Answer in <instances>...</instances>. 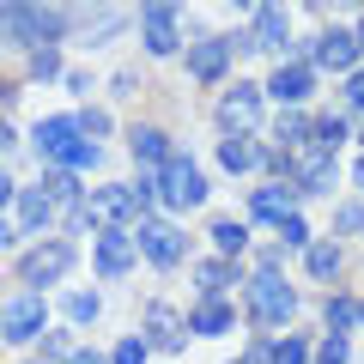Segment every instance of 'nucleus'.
<instances>
[{"mask_svg":"<svg viewBox=\"0 0 364 364\" xmlns=\"http://www.w3.org/2000/svg\"><path fill=\"white\" fill-rule=\"evenodd\" d=\"M0 310H6V304H0Z\"/></svg>","mask_w":364,"mask_h":364,"instance_id":"51","label":"nucleus"},{"mask_svg":"<svg viewBox=\"0 0 364 364\" xmlns=\"http://www.w3.org/2000/svg\"><path fill=\"white\" fill-rule=\"evenodd\" d=\"M352 37H358V55H364V18H358V25H352Z\"/></svg>","mask_w":364,"mask_h":364,"instance_id":"48","label":"nucleus"},{"mask_svg":"<svg viewBox=\"0 0 364 364\" xmlns=\"http://www.w3.org/2000/svg\"><path fill=\"white\" fill-rule=\"evenodd\" d=\"M358 322H364V298H358Z\"/></svg>","mask_w":364,"mask_h":364,"instance_id":"49","label":"nucleus"},{"mask_svg":"<svg viewBox=\"0 0 364 364\" xmlns=\"http://www.w3.org/2000/svg\"><path fill=\"white\" fill-rule=\"evenodd\" d=\"M0 37L18 43V49H37L31 43V6H0Z\"/></svg>","mask_w":364,"mask_h":364,"instance_id":"25","label":"nucleus"},{"mask_svg":"<svg viewBox=\"0 0 364 364\" xmlns=\"http://www.w3.org/2000/svg\"><path fill=\"white\" fill-rule=\"evenodd\" d=\"M67 364H109V358H104V352H73Z\"/></svg>","mask_w":364,"mask_h":364,"instance_id":"45","label":"nucleus"},{"mask_svg":"<svg viewBox=\"0 0 364 364\" xmlns=\"http://www.w3.org/2000/svg\"><path fill=\"white\" fill-rule=\"evenodd\" d=\"M134 213H140V207H134L128 188H122V182H104V188H91V195H85V207L73 213V225H79V231H97V237H104V231H128Z\"/></svg>","mask_w":364,"mask_h":364,"instance_id":"1","label":"nucleus"},{"mask_svg":"<svg viewBox=\"0 0 364 364\" xmlns=\"http://www.w3.org/2000/svg\"><path fill=\"white\" fill-rule=\"evenodd\" d=\"M43 352H49V358H73V352H67V334H61V328H49V334H43Z\"/></svg>","mask_w":364,"mask_h":364,"instance_id":"39","label":"nucleus"},{"mask_svg":"<svg viewBox=\"0 0 364 364\" xmlns=\"http://www.w3.org/2000/svg\"><path fill=\"white\" fill-rule=\"evenodd\" d=\"M310 140L322 146V152H334V146L346 140V116H322V122H310Z\"/></svg>","mask_w":364,"mask_h":364,"instance_id":"31","label":"nucleus"},{"mask_svg":"<svg viewBox=\"0 0 364 364\" xmlns=\"http://www.w3.org/2000/svg\"><path fill=\"white\" fill-rule=\"evenodd\" d=\"M188 328H195V334H207V340L231 334V328H237V310H231V298H200L195 310H188Z\"/></svg>","mask_w":364,"mask_h":364,"instance_id":"16","label":"nucleus"},{"mask_svg":"<svg viewBox=\"0 0 364 364\" xmlns=\"http://www.w3.org/2000/svg\"><path fill=\"white\" fill-rule=\"evenodd\" d=\"M273 231H279V249H310V243H316V237H310V225H304L298 213H286V219L273 225Z\"/></svg>","mask_w":364,"mask_h":364,"instance_id":"29","label":"nucleus"},{"mask_svg":"<svg viewBox=\"0 0 364 364\" xmlns=\"http://www.w3.org/2000/svg\"><path fill=\"white\" fill-rule=\"evenodd\" d=\"M267 364H310V340H304V334L273 340V346H267Z\"/></svg>","mask_w":364,"mask_h":364,"instance_id":"28","label":"nucleus"},{"mask_svg":"<svg viewBox=\"0 0 364 364\" xmlns=\"http://www.w3.org/2000/svg\"><path fill=\"white\" fill-rule=\"evenodd\" d=\"M31 146H37L43 158H55V164H61V158L79 146V128H73V116H43L37 128H31Z\"/></svg>","mask_w":364,"mask_h":364,"instance_id":"15","label":"nucleus"},{"mask_svg":"<svg viewBox=\"0 0 364 364\" xmlns=\"http://www.w3.org/2000/svg\"><path fill=\"white\" fill-rule=\"evenodd\" d=\"M97 310H104V304H97V291H73V298H67V322H97Z\"/></svg>","mask_w":364,"mask_h":364,"instance_id":"32","label":"nucleus"},{"mask_svg":"<svg viewBox=\"0 0 364 364\" xmlns=\"http://www.w3.org/2000/svg\"><path fill=\"white\" fill-rule=\"evenodd\" d=\"M122 25H128V13H116V6H109V13H91V25H85V43H109Z\"/></svg>","mask_w":364,"mask_h":364,"instance_id":"30","label":"nucleus"},{"mask_svg":"<svg viewBox=\"0 0 364 364\" xmlns=\"http://www.w3.org/2000/svg\"><path fill=\"white\" fill-rule=\"evenodd\" d=\"M334 225H340V231H364V207H340Z\"/></svg>","mask_w":364,"mask_h":364,"instance_id":"41","label":"nucleus"},{"mask_svg":"<svg viewBox=\"0 0 364 364\" xmlns=\"http://www.w3.org/2000/svg\"><path fill=\"white\" fill-rule=\"evenodd\" d=\"M67 273H73V243H67V237H49V243H37L18 261V279H25V291H37V298H43V286H55Z\"/></svg>","mask_w":364,"mask_h":364,"instance_id":"5","label":"nucleus"},{"mask_svg":"<svg viewBox=\"0 0 364 364\" xmlns=\"http://www.w3.org/2000/svg\"><path fill=\"white\" fill-rule=\"evenodd\" d=\"M352 188H358V195H364V158H358V170H352Z\"/></svg>","mask_w":364,"mask_h":364,"instance_id":"46","label":"nucleus"},{"mask_svg":"<svg viewBox=\"0 0 364 364\" xmlns=\"http://www.w3.org/2000/svg\"><path fill=\"white\" fill-rule=\"evenodd\" d=\"M97 158H104L97 146H91V140H79V146H73V152H67L55 170H73V176H79V170H97Z\"/></svg>","mask_w":364,"mask_h":364,"instance_id":"34","label":"nucleus"},{"mask_svg":"<svg viewBox=\"0 0 364 364\" xmlns=\"http://www.w3.org/2000/svg\"><path fill=\"white\" fill-rule=\"evenodd\" d=\"M310 67H328V73H352L358 67V37L346 25H328L322 37L310 43Z\"/></svg>","mask_w":364,"mask_h":364,"instance_id":"8","label":"nucleus"},{"mask_svg":"<svg viewBox=\"0 0 364 364\" xmlns=\"http://www.w3.org/2000/svg\"><path fill=\"white\" fill-rule=\"evenodd\" d=\"M346 104L364 109V67H352V73H346Z\"/></svg>","mask_w":364,"mask_h":364,"instance_id":"40","label":"nucleus"},{"mask_svg":"<svg viewBox=\"0 0 364 364\" xmlns=\"http://www.w3.org/2000/svg\"><path fill=\"white\" fill-rule=\"evenodd\" d=\"M182 328H188V322H182L170 304H146V328H140V340H146L152 352H182Z\"/></svg>","mask_w":364,"mask_h":364,"instance_id":"13","label":"nucleus"},{"mask_svg":"<svg viewBox=\"0 0 364 364\" xmlns=\"http://www.w3.org/2000/svg\"><path fill=\"white\" fill-rule=\"evenodd\" d=\"M358 140H364V134H358Z\"/></svg>","mask_w":364,"mask_h":364,"instance_id":"52","label":"nucleus"},{"mask_svg":"<svg viewBox=\"0 0 364 364\" xmlns=\"http://www.w3.org/2000/svg\"><path fill=\"white\" fill-rule=\"evenodd\" d=\"M134 249H140L152 267L170 273V267H182V255H188V231H176L170 219H158V213H152V219L134 225Z\"/></svg>","mask_w":364,"mask_h":364,"instance_id":"4","label":"nucleus"},{"mask_svg":"<svg viewBox=\"0 0 364 364\" xmlns=\"http://www.w3.org/2000/svg\"><path fill=\"white\" fill-rule=\"evenodd\" d=\"M18 231H49L55 219H61V207H55L49 195H43V188H18Z\"/></svg>","mask_w":364,"mask_h":364,"instance_id":"17","label":"nucleus"},{"mask_svg":"<svg viewBox=\"0 0 364 364\" xmlns=\"http://www.w3.org/2000/svg\"><path fill=\"white\" fill-rule=\"evenodd\" d=\"M352 358V346H346V334H328L322 346H316V364H346Z\"/></svg>","mask_w":364,"mask_h":364,"instance_id":"36","label":"nucleus"},{"mask_svg":"<svg viewBox=\"0 0 364 364\" xmlns=\"http://www.w3.org/2000/svg\"><path fill=\"white\" fill-rule=\"evenodd\" d=\"M31 364H43V358H31Z\"/></svg>","mask_w":364,"mask_h":364,"instance_id":"50","label":"nucleus"},{"mask_svg":"<svg viewBox=\"0 0 364 364\" xmlns=\"http://www.w3.org/2000/svg\"><path fill=\"white\" fill-rule=\"evenodd\" d=\"M146 352H152V346H146L140 334H128V340H122L116 352H109V364H146Z\"/></svg>","mask_w":364,"mask_h":364,"instance_id":"37","label":"nucleus"},{"mask_svg":"<svg viewBox=\"0 0 364 364\" xmlns=\"http://www.w3.org/2000/svg\"><path fill=\"white\" fill-rule=\"evenodd\" d=\"M37 188H43V195H49V200H55V207H61V213H67V219H73V213H79V207H85V182H79V176H73V170H49V176H43V182H37Z\"/></svg>","mask_w":364,"mask_h":364,"instance_id":"18","label":"nucleus"},{"mask_svg":"<svg viewBox=\"0 0 364 364\" xmlns=\"http://www.w3.org/2000/svg\"><path fill=\"white\" fill-rule=\"evenodd\" d=\"M31 79H61V55L55 49H31Z\"/></svg>","mask_w":364,"mask_h":364,"instance_id":"35","label":"nucleus"},{"mask_svg":"<svg viewBox=\"0 0 364 364\" xmlns=\"http://www.w3.org/2000/svg\"><path fill=\"white\" fill-rule=\"evenodd\" d=\"M231 279H243V273H237V261H225V255H213V261H200V267H195L200 298H225V286H231Z\"/></svg>","mask_w":364,"mask_h":364,"instance_id":"21","label":"nucleus"},{"mask_svg":"<svg viewBox=\"0 0 364 364\" xmlns=\"http://www.w3.org/2000/svg\"><path fill=\"white\" fill-rule=\"evenodd\" d=\"M261 85H249V79H231V85L219 91V128L225 140H255L261 134Z\"/></svg>","mask_w":364,"mask_h":364,"instance_id":"2","label":"nucleus"},{"mask_svg":"<svg viewBox=\"0 0 364 364\" xmlns=\"http://www.w3.org/2000/svg\"><path fill=\"white\" fill-rule=\"evenodd\" d=\"M73 128H79V140H91V146H97V134H109V109H79V116H73Z\"/></svg>","mask_w":364,"mask_h":364,"instance_id":"33","label":"nucleus"},{"mask_svg":"<svg viewBox=\"0 0 364 364\" xmlns=\"http://www.w3.org/2000/svg\"><path fill=\"white\" fill-rule=\"evenodd\" d=\"M188 73H195L200 85H219V79L231 73V37H195L188 43Z\"/></svg>","mask_w":364,"mask_h":364,"instance_id":"10","label":"nucleus"},{"mask_svg":"<svg viewBox=\"0 0 364 364\" xmlns=\"http://www.w3.org/2000/svg\"><path fill=\"white\" fill-rule=\"evenodd\" d=\"M310 91H316V67H310V61H286L279 73L267 79V85H261V97H273V104L298 109L304 97H310Z\"/></svg>","mask_w":364,"mask_h":364,"instance_id":"9","label":"nucleus"},{"mask_svg":"<svg viewBox=\"0 0 364 364\" xmlns=\"http://www.w3.org/2000/svg\"><path fill=\"white\" fill-rule=\"evenodd\" d=\"M134 231H104L97 237V249H91V261H97V273L104 279H122V273H134Z\"/></svg>","mask_w":364,"mask_h":364,"instance_id":"12","label":"nucleus"},{"mask_svg":"<svg viewBox=\"0 0 364 364\" xmlns=\"http://www.w3.org/2000/svg\"><path fill=\"white\" fill-rule=\"evenodd\" d=\"M219 164L231 170V176H243V170H255V164H267V152H261L255 140H219Z\"/></svg>","mask_w":364,"mask_h":364,"instance_id":"22","label":"nucleus"},{"mask_svg":"<svg viewBox=\"0 0 364 364\" xmlns=\"http://www.w3.org/2000/svg\"><path fill=\"white\" fill-rule=\"evenodd\" d=\"M291 195H298V188H286V182H267V188H255V195H249V213H255L261 225H279L291 213Z\"/></svg>","mask_w":364,"mask_h":364,"instance_id":"20","label":"nucleus"},{"mask_svg":"<svg viewBox=\"0 0 364 364\" xmlns=\"http://www.w3.org/2000/svg\"><path fill=\"white\" fill-rule=\"evenodd\" d=\"M207 231H213V249H219L225 261H237V255L249 249V225H243V219H213Z\"/></svg>","mask_w":364,"mask_h":364,"instance_id":"23","label":"nucleus"},{"mask_svg":"<svg viewBox=\"0 0 364 364\" xmlns=\"http://www.w3.org/2000/svg\"><path fill=\"white\" fill-rule=\"evenodd\" d=\"M13 200H18V182L6 176V170H0V207H13Z\"/></svg>","mask_w":364,"mask_h":364,"instance_id":"43","label":"nucleus"},{"mask_svg":"<svg viewBox=\"0 0 364 364\" xmlns=\"http://www.w3.org/2000/svg\"><path fill=\"white\" fill-rule=\"evenodd\" d=\"M18 243V225H6V219H0V249H13Z\"/></svg>","mask_w":364,"mask_h":364,"instance_id":"44","label":"nucleus"},{"mask_svg":"<svg viewBox=\"0 0 364 364\" xmlns=\"http://www.w3.org/2000/svg\"><path fill=\"white\" fill-rule=\"evenodd\" d=\"M255 49H286L291 43V18H286V6H255Z\"/></svg>","mask_w":364,"mask_h":364,"instance_id":"19","label":"nucleus"},{"mask_svg":"<svg viewBox=\"0 0 364 364\" xmlns=\"http://www.w3.org/2000/svg\"><path fill=\"white\" fill-rule=\"evenodd\" d=\"M273 134H279V152H298V146L310 140V122H304L298 109H279V122H273Z\"/></svg>","mask_w":364,"mask_h":364,"instance_id":"26","label":"nucleus"},{"mask_svg":"<svg viewBox=\"0 0 364 364\" xmlns=\"http://www.w3.org/2000/svg\"><path fill=\"white\" fill-rule=\"evenodd\" d=\"M109 91H116V97H134V91H140V73H134V67H122V73L109 79Z\"/></svg>","mask_w":364,"mask_h":364,"instance_id":"38","label":"nucleus"},{"mask_svg":"<svg viewBox=\"0 0 364 364\" xmlns=\"http://www.w3.org/2000/svg\"><path fill=\"white\" fill-rule=\"evenodd\" d=\"M140 37L152 55H176L182 37H176V6L170 0H152V6H140Z\"/></svg>","mask_w":364,"mask_h":364,"instance_id":"11","label":"nucleus"},{"mask_svg":"<svg viewBox=\"0 0 364 364\" xmlns=\"http://www.w3.org/2000/svg\"><path fill=\"white\" fill-rule=\"evenodd\" d=\"M304 267H310V279L328 286V279L340 273V243H310V249H304Z\"/></svg>","mask_w":364,"mask_h":364,"instance_id":"24","label":"nucleus"},{"mask_svg":"<svg viewBox=\"0 0 364 364\" xmlns=\"http://www.w3.org/2000/svg\"><path fill=\"white\" fill-rule=\"evenodd\" d=\"M61 85L73 91V97H85V91H91V73H79V67H73V73H61Z\"/></svg>","mask_w":364,"mask_h":364,"instance_id":"42","label":"nucleus"},{"mask_svg":"<svg viewBox=\"0 0 364 364\" xmlns=\"http://www.w3.org/2000/svg\"><path fill=\"white\" fill-rule=\"evenodd\" d=\"M6 146H13V128H6V122H0V152H6Z\"/></svg>","mask_w":364,"mask_h":364,"instance_id":"47","label":"nucleus"},{"mask_svg":"<svg viewBox=\"0 0 364 364\" xmlns=\"http://www.w3.org/2000/svg\"><path fill=\"white\" fill-rule=\"evenodd\" d=\"M49 334V310H43L37 291H25V298H13L6 310H0V340H13V346H31V340Z\"/></svg>","mask_w":364,"mask_h":364,"instance_id":"7","label":"nucleus"},{"mask_svg":"<svg viewBox=\"0 0 364 364\" xmlns=\"http://www.w3.org/2000/svg\"><path fill=\"white\" fill-rule=\"evenodd\" d=\"M158 200H164L170 213H188L207 200V176H200L195 158H170L164 170H158Z\"/></svg>","mask_w":364,"mask_h":364,"instance_id":"6","label":"nucleus"},{"mask_svg":"<svg viewBox=\"0 0 364 364\" xmlns=\"http://www.w3.org/2000/svg\"><path fill=\"white\" fill-rule=\"evenodd\" d=\"M128 152H134V164H140V170H164L170 158H176V146H170V134H164V128L140 122V128L128 134Z\"/></svg>","mask_w":364,"mask_h":364,"instance_id":"14","label":"nucleus"},{"mask_svg":"<svg viewBox=\"0 0 364 364\" xmlns=\"http://www.w3.org/2000/svg\"><path fill=\"white\" fill-rule=\"evenodd\" d=\"M322 322H328V334H346V328L358 322V304H352L346 291H334V298H328V310H322Z\"/></svg>","mask_w":364,"mask_h":364,"instance_id":"27","label":"nucleus"},{"mask_svg":"<svg viewBox=\"0 0 364 364\" xmlns=\"http://www.w3.org/2000/svg\"><path fill=\"white\" fill-rule=\"evenodd\" d=\"M291 316H298V291H291V279H279V273H255V279H249V322H255V328H286Z\"/></svg>","mask_w":364,"mask_h":364,"instance_id":"3","label":"nucleus"}]
</instances>
